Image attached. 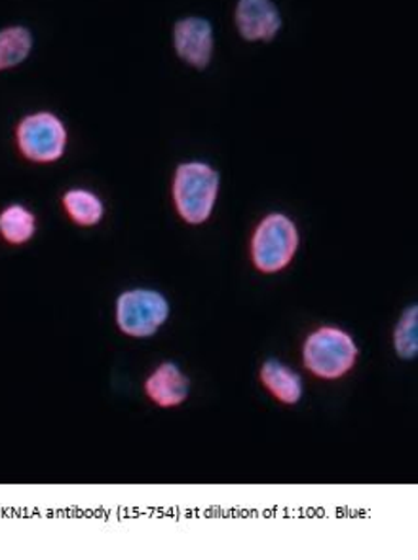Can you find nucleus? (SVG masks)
<instances>
[{
    "mask_svg": "<svg viewBox=\"0 0 418 560\" xmlns=\"http://www.w3.org/2000/svg\"><path fill=\"white\" fill-rule=\"evenodd\" d=\"M219 192V173L206 162H185L175 170L174 201L187 223L208 221Z\"/></svg>",
    "mask_w": 418,
    "mask_h": 560,
    "instance_id": "f257e3e1",
    "label": "nucleus"
},
{
    "mask_svg": "<svg viewBox=\"0 0 418 560\" xmlns=\"http://www.w3.org/2000/svg\"><path fill=\"white\" fill-rule=\"evenodd\" d=\"M303 355L311 373L325 381H335L352 369L358 348L345 330L324 327L309 337Z\"/></svg>",
    "mask_w": 418,
    "mask_h": 560,
    "instance_id": "f03ea898",
    "label": "nucleus"
},
{
    "mask_svg": "<svg viewBox=\"0 0 418 560\" xmlns=\"http://www.w3.org/2000/svg\"><path fill=\"white\" fill-rule=\"evenodd\" d=\"M299 232L289 217L272 213L265 217L253 234V262L260 272L275 273L283 270L295 257Z\"/></svg>",
    "mask_w": 418,
    "mask_h": 560,
    "instance_id": "7ed1b4c3",
    "label": "nucleus"
},
{
    "mask_svg": "<svg viewBox=\"0 0 418 560\" xmlns=\"http://www.w3.org/2000/svg\"><path fill=\"white\" fill-rule=\"evenodd\" d=\"M15 139L23 156L36 164H51L66 154V124L48 110H38L22 118L15 130Z\"/></svg>",
    "mask_w": 418,
    "mask_h": 560,
    "instance_id": "20e7f679",
    "label": "nucleus"
},
{
    "mask_svg": "<svg viewBox=\"0 0 418 560\" xmlns=\"http://www.w3.org/2000/svg\"><path fill=\"white\" fill-rule=\"evenodd\" d=\"M170 304L166 296L151 289H133L118 296L116 324L130 337H152L166 324Z\"/></svg>",
    "mask_w": 418,
    "mask_h": 560,
    "instance_id": "39448f33",
    "label": "nucleus"
},
{
    "mask_svg": "<svg viewBox=\"0 0 418 560\" xmlns=\"http://www.w3.org/2000/svg\"><path fill=\"white\" fill-rule=\"evenodd\" d=\"M175 56L196 71L211 66L216 54L213 23L204 15H185L174 25Z\"/></svg>",
    "mask_w": 418,
    "mask_h": 560,
    "instance_id": "423d86ee",
    "label": "nucleus"
},
{
    "mask_svg": "<svg viewBox=\"0 0 418 560\" xmlns=\"http://www.w3.org/2000/svg\"><path fill=\"white\" fill-rule=\"evenodd\" d=\"M234 25L245 43H272L283 20L275 0H239L234 8Z\"/></svg>",
    "mask_w": 418,
    "mask_h": 560,
    "instance_id": "0eeeda50",
    "label": "nucleus"
},
{
    "mask_svg": "<svg viewBox=\"0 0 418 560\" xmlns=\"http://www.w3.org/2000/svg\"><path fill=\"white\" fill-rule=\"evenodd\" d=\"M190 382L187 374L179 371V366L174 363H162V365L149 376L144 382V392L151 397L152 401L160 407H177L188 397Z\"/></svg>",
    "mask_w": 418,
    "mask_h": 560,
    "instance_id": "6e6552de",
    "label": "nucleus"
},
{
    "mask_svg": "<svg viewBox=\"0 0 418 560\" xmlns=\"http://www.w3.org/2000/svg\"><path fill=\"white\" fill-rule=\"evenodd\" d=\"M35 48L33 33L23 25L0 30V72L23 66Z\"/></svg>",
    "mask_w": 418,
    "mask_h": 560,
    "instance_id": "1a4fd4ad",
    "label": "nucleus"
},
{
    "mask_svg": "<svg viewBox=\"0 0 418 560\" xmlns=\"http://www.w3.org/2000/svg\"><path fill=\"white\" fill-rule=\"evenodd\" d=\"M260 381L280 401L293 405L303 397L301 376L288 366L281 365L280 361L268 360L260 369Z\"/></svg>",
    "mask_w": 418,
    "mask_h": 560,
    "instance_id": "9d476101",
    "label": "nucleus"
},
{
    "mask_svg": "<svg viewBox=\"0 0 418 560\" xmlns=\"http://www.w3.org/2000/svg\"><path fill=\"white\" fill-rule=\"evenodd\" d=\"M63 208L74 223L80 226H95L103 219V201L84 188H72L63 196Z\"/></svg>",
    "mask_w": 418,
    "mask_h": 560,
    "instance_id": "9b49d317",
    "label": "nucleus"
},
{
    "mask_svg": "<svg viewBox=\"0 0 418 560\" xmlns=\"http://www.w3.org/2000/svg\"><path fill=\"white\" fill-rule=\"evenodd\" d=\"M36 231V219L30 209L20 203L8 206L0 213V234L8 244L22 245L30 242Z\"/></svg>",
    "mask_w": 418,
    "mask_h": 560,
    "instance_id": "f8f14e48",
    "label": "nucleus"
},
{
    "mask_svg": "<svg viewBox=\"0 0 418 560\" xmlns=\"http://www.w3.org/2000/svg\"><path fill=\"white\" fill-rule=\"evenodd\" d=\"M417 306L407 310L402 324L397 325L396 350L405 360L417 355Z\"/></svg>",
    "mask_w": 418,
    "mask_h": 560,
    "instance_id": "ddd939ff",
    "label": "nucleus"
}]
</instances>
